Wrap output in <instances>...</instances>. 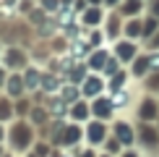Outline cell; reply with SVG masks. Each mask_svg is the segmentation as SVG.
Returning a JSON list of instances; mask_svg holds the SVG:
<instances>
[{"mask_svg": "<svg viewBox=\"0 0 159 157\" xmlns=\"http://www.w3.org/2000/svg\"><path fill=\"white\" fill-rule=\"evenodd\" d=\"M8 136H11V144H13V149H16V152H26V149L31 147V141H34L31 126H29L26 121H16V123L11 126Z\"/></svg>", "mask_w": 159, "mask_h": 157, "instance_id": "1", "label": "cell"}, {"mask_svg": "<svg viewBox=\"0 0 159 157\" xmlns=\"http://www.w3.org/2000/svg\"><path fill=\"white\" fill-rule=\"evenodd\" d=\"M24 50L21 47H8V52H5V65H11V68H24L26 60H24Z\"/></svg>", "mask_w": 159, "mask_h": 157, "instance_id": "2", "label": "cell"}, {"mask_svg": "<svg viewBox=\"0 0 159 157\" xmlns=\"http://www.w3.org/2000/svg\"><path fill=\"white\" fill-rule=\"evenodd\" d=\"M91 113H94L97 118H107L112 113V100H104V97H99V100L91 105Z\"/></svg>", "mask_w": 159, "mask_h": 157, "instance_id": "3", "label": "cell"}, {"mask_svg": "<svg viewBox=\"0 0 159 157\" xmlns=\"http://www.w3.org/2000/svg\"><path fill=\"white\" fill-rule=\"evenodd\" d=\"M86 139H89L91 144H99V141L104 139V126H102L99 121H94L89 128H86Z\"/></svg>", "mask_w": 159, "mask_h": 157, "instance_id": "4", "label": "cell"}, {"mask_svg": "<svg viewBox=\"0 0 159 157\" xmlns=\"http://www.w3.org/2000/svg\"><path fill=\"white\" fill-rule=\"evenodd\" d=\"M24 87H26V84H24V78H21V76H16V74L8 78V84H5V89H8V94H11V97H21Z\"/></svg>", "mask_w": 159, "mask_h": 157, "instance_id": "5", "label": "cell"}, {"mask_svg": "<svg viewBox=\"0 0 159 157\" xmlns=\"http://www.w3.org/2000/svg\"><path fill=\"white\" fill-rule=\"evenodd\" d=\"M78 139H81V128H78V126H65L63 128V144H68V147H70V144H76Z\"/></svg>", "mask_w": 159, "mask_h": 157, "instance_id": "6", "label": "cell"}, {"mask_svg": "<svg viewBox=\"0 0 159 157\" xmlns=\"http://www.w3.org/2000/svg\"><path fill=\"white\" fill-rule=\"evenodd\" d=\"M99 92H102V81H99L97 76H89L84 81V94L86 97H94V94H99Z\"/></svg>", "mask_w": 159, "mask_h": 157, "instance_id": "7", "label": "cell"}, {"mask_svg": "<svg viewBox=\"0 0 159 157\" xmlns=\"http://www.w3.org/2000/svg\"><path fill=\"white\" fill-rule=\"evenodd\" d=\"M115 134H117V141L120 144H130L133 141V131H130V126H125V123H117Z\"/></svg>", "mask_w": 159, "mask_h": 157, "instance_id": "8", "label": "cell"}, {"mask_svg": "<svg viewBox=\"0 0 159 157\" xmlns=\"http://www.w3.org/2000/svg\"><path fill=\"white\" fill-rule=\"evenodd\" d=\"M24 84L29 89H37L39 84H42V74H39L37 68H29V71H26V76H24Z\"/></svg>", "mask_w": 159, "mask_h": 157, "instance_id": "9", "label": "cell"}, {"mask_svg": "<svg viewBox=\"0 0 159 157\" xmlns=\"http://www.w3.org/2000/svg\"><path fill=\"white\" fill-rule=\"evenodd\" d=\"M70 115H73L76 121L86 118V115H89V107H86V102H81V100H78V102H73V107H70Z\"/></svg>", "mask_w": 159, "mask_h": 157, "instance_id": "10", "label": "cell"}, {"mask_svg": "<svg viewBox=\"0 0 159 157\" xmlns=\"http://www.w3.org/2000/svg\"><path fill=\"white\" fill-rule=\"evenodd\" d=\"M65 105H68V102H65L63 97H52V100L47 102V110H52V113H55V115H60L63 110H65Z\"/></svg>", "mask_w": 159, "mask_h": 157, "instance_id": "11", "label": "cell"}, {"mask_svg": "<svg viewBox=\"0 0 159 157\" xmlns=\"http://www.w3.org/2000/svg\"><path fill=\"white\" fill-rule=\"evenodd\" d=\"M42 89L44 92H55V89H60V81H57V76H42Z\"/></svg>", "mask_w": 159, "mask_h": 157, "instance_id": "12", "label": "cell"}, {"mask_svg": "<svg viewBox=\"0 0 159 157\" xmlns=\"http://www.w3.org/2000/svg\"><path fill=\"white\" fill-rule=\"evenodd\" d=\"M133 52H136V47H133V45H128V42H120V45H117V55H120L123 58V60H130V55H133Z\"/></svg>", "mask_w": 159, "mask_h": 157, "instance_id": "13", "label": "cell"}, {"mask_svg": "<svg viewBox=\"0 0 159 157\" xmlns=\"http://www.w3.org/2000/svg\"><path fill=\"white\" fill-rule=\"evenodd\" d=\"M63 100L68 102V105L78 102V89H76V87H65V89H63Z\"/></svg>", "mask_w": 159, "mask_h": 157, "instance_id": "14", "label": "cell"}, {"mask_svg": "<svg viewBox=\"0 0 159 157\" xmlns=\"http://www.w3.org/2000/svg\"><path fill=\"white\" fill-rule=\"evenodd\" d=\"M11 113H13V107H11V100H0V123L5 121V118H11Z\"/></svg>", "mask_w": 159, "mask_h": 157, "instance_id": "15", "label": "cell"}, {"mask_svg": "<svg viewBox=\"0 0 159 157\" xmlns=\"http://www.w3.org/2000/svg\"><path fill=\"white\" fill-rule=\"evenodd\" d=\"M104 58H107V52H102V50L91 52V58H89V65H94V68H99V65H104Z\"/></svg>", "mask_w": 159, "mask_h": 157, "instance_id": "16", "label": "cell"}, {"mask_svg": "<svg viewBox=\"0 0 159 157\" xmlns=\"http://www.w3.org/2000/svg\"><path fill=\"white\" fill-rule=\"evenodd\" d=\"M99 18H102V16H99L97 8H89L84 13V24H99Z\"/></svg>", "mask_w": 159, "mask_h": 157, "instance_id": "17", "label": "cell"}, {"mask_svg": "<svg viewBox=\"0 0 159 157\" xmlns=\"http://www.w3.org/2000/svg\"><path fill=\"white\" fill-rule=\"evenodd\" d=\"M44 121H47V113H44L42 107H34V110H31V123H37V126H39V123H44Z\"/></svg>", "mask_w": 159, "mask_h": 157, "instance_id": "18", "label": "cell"}, {"mask_svg": "<svg viewBox=\"0 0 159 157\" xmlns=\"http://www.w3.org/2000/svg\"><path fill=\"white\" fill-rule=\"evenodd\" d=\"M141 115H143V118H151V115H154V105H151V102H146V105L141 107Z\"/></svg>", "mask_w": 159, "mask_h": 157, "instance_id": "19", "label": "cell"}, {"mask_svg": "<svg viewBox=\"0 0 159 157\" xmlns=\"http://www.w3.org/2000/svg\"><path fill=\"white\" fill-rule=\"evenodd\" d=\"M133 11H138V3H136V0H130V3H125V13H133Z\"/></svg>", "mask_w": 159, "mask_h": 157, "instance_id": "20", "label": "cell"}, {"mask_svg": "<svg viewBox=\"0 0 159 157\" xmlns=\"http://www.w3.org/2000/svg\"><path fill=\"white\" fill-rule=\"evenodd\" d=\"M138 31H141V26H138V24H128V34L130 37H136Z\"/></svg>", "mask_w": 159, "mask_h": 157, "instance_id": "21", "label": "cell"}, {"mask_svg": "<svg viewBox=\"0 0 159 157\" xmlns=\"http://www.w3.org/2000/svg\"><path fill=\"white\" fill-rule=\"evenodd\" d=\"M81 76H84V68H73V81H81Z\"/></svg>", "mask_w": 159, "mask_h": 157, "instance_id": "22", "label": "cell"}, {"mask_svg": "<svg viewBox=\"0 0 159 157\" xmlns=\"http://www.w3.org/2000/svg\"><path fill=\"white\" fill-rule=\"evenodd\" d=\"M44 8H57V0H42Z\"/></svg>", "mask_w": 159, "mask_h": 157, "instance_id": "23", "label": "cell"}, {"mask_svg": "<svg viewBox=\"0 0 159 157\" xmlns=\"http://www.w3.org/2000/svg\"><path fill=\"white\" fill-rule=\"evenodd\" d=\"M107 152H117V139H112V141L107 144Z\"/></svg>", "mask_w": 159, "mask_h": 157, "instance_id": "24", "label": "cell"}, {"mask_svg": "<svg viewBox=\"0 0 159 157\" xmlns=\"http://www.w3.org/2000/svg\"><path fill=\"white\" fill-rule=\"evenodd\" d=\"M84 157H97V155L94 152H84Z\"/></svg>", "mask_w": 159, "mask_h": 157, "instance_id": "25", "label": "cell"}, {"mask_svg": "<svg viewBox=\"0 0 159 157\" xmlns=\"http://www.w3.org/2000/svg\"><path fill=\"white\" fill-rule=\"evenodd\" d=\"M0 141H3V126H0Z\"/></svg>", "mask_w": 159, "mask_h": 157, "instance_id": "26", "label": "cell"}, {"mask_svg": "<svg viewBox=\"0 0 159 157\" xmlns=\"http://www.w3.org/2000/svg\"><path fill=\"white\" fill-rule=\"evenodd\" d=\"M107 3H110V5H115V3H117V0H107Z\"/></svg>", "mask_w": 159, "mask_h": 157, "instance_id": "27", "label": "cell"}, {"mask_svg": "<svg viewBox=\"0 0 159 157\" xmlns=\"http://www.w3.org/2000/svg\"><path fill=\"white\" fill-rule=\"evenodd\" d=\"M89 3H99V0H89Z\"/></svg>", "mask_w": 159, "mask_h": 157, "instance_id": "28", "label": "cell"}, {"mask_svg": "<svg viewBox=\"0 0 159 157\" xmlns=\"http://www.w3.org/2000/svg\"><path fill=\"white\" fill-rule=\"evenodd\" d=\"M125 157H136V155H125Z\"/></svg>", "mask_w": 159, "mask_h": 157, "instance_id": "29", "label": "cell"}, {"mask_svg": "<svg viewBox=\"0 0 159 157\" xmlns=\"http://www.w3.org/2000/svg\"><path fill=\"white\" fill-rule=\"evenodd\" d=\"M0 157H3V149H0Z\"/></svg>", "mask_w": 159, "mask_h": 157, "instance_id": "30", "label": "cell"}, {"mask_svg": "<svg viewBox=\"0 0 159 157\" xmlns=\"http://www.w3.org/2000/svg\"><path fill=\"white\" fill-rule=\"evenodd\" d=\"M0 78H3V71H0Z\"/></svg>", "mask_w": 159, "mask_h": 157, "instance_id": "31", "label": "cell"}, {"mask_svg": "<svg viewBox=\"0 0 159 157\" xmlns=\"http://www.w3.org/2000/svg\"><path fill=\"white\" fill-rule=\"evenodd\" d=\"M8 157H11V155H8Z\"/></svg>", "mask_w": 159, "mask_h": 157, "instance_id": "32", "label": "cell"}]
</instances>
